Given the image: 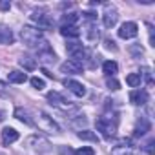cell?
<instances>
[{"label":"cell","mask_w":155,"mask_h":155,"mask_svg":"<svg viewBox=\"0 0 155 155\" xmlns=\"http://www.w3.org/2000/svg\"><path fill=\"white\" fill-rule=\"evenodd\" d=\"M20 38L28 48H37L38 44H44L46 40L42 38V29L31 28V26H24L20 31Z\"/></svg>","instance_id":"obj_1"},{"label":"cell","mask_w":155,"mask_h":155,"mask_svg":"<svg viewBox=\"0 0 155 155\" xmlns=\"http://www.w3.org/2000/svg\"><path fill=\"white\" fill-rule=\"evenodd\" d=\"M33 120H35V126H38L40 131H46V133H60V126L46 111H38Z\"/></svg>","instance_id":"obj_2"},{"label":"cell","mask_w":155,"mask_h":155,"mask_svg":"<svg viewBox=\"0 0 155 155\" xmlns=\"http://www.w3.org/2000/svg\"><path fill=\"white\" fill-rule=\"evenodd\" d=\"M66 51H68V55H69V60H73V62H77V64H84L88 51H86V48H84L81 42H77V40L68 42V44H66Z\"/></svg>","instance_id":"obj_3"},{"label":"cell","mask_w":155,"mask_h":155,"mask_svg":"<svg viewBox=\"0 0 155 155\" xmlns=\"http://www.w3.org/2000/svg\"><path fill=\"white\" fill-rule=\"evenodd\" d=\"M95 126H97V131H101V135L104 139H111L115 137V131H117V122L111 120L110 117H99L95 120Z\"/></svg>","instance_id":"obj_4"},{"label":"cell","mask_w":155,"mask_h":155,"mask_svg":"<svg viewBox=\"0 0 155 155\" xmlns=\"http://www.w3.org/2000/svg\"><path fill=\"white\" fill-rule=\"evenodd\" d=\"M48 101H49L55 108H58V110H62V111H77V106L71 104L69 101H66L58 91H49V93H48Z\"/></svg>","instance_id":"obj_5"},{"label":"cell","mask_w":155,"mask_h":155,"mask_svg":"<svg viewBox=\"0 0 155 155\" xmlns=\"http://www.w3.org/2000/svg\"><path fill=\"white\" fill-rule=\"evenodd\" d=\"M31 20H33L35 24H38V28H42V29H49V28L55 26L53 17L48 15L46 11H35V13L31 15Z\"/></svg>","instance_id":"obj_6"},{"label":"cell","mask_w":155,"mask_h":155,"mask_svg":"<svg viewBox=\"0 0 155 155\" xmlns=\"http://www.w3.org/2000/svg\"><path fill=\"white\" fill-rule=\"evenodd\" d=\"M28 146H29L31 150L38 151V153H44V151L49 150V142H48L44 137H38V135H31V137L28 139Z\"/></svg>","instance_id":"obj_7"},{"label":"cell","mask_w":155,"mask_h":155,"mask_svg":"<svg viewBox=\"0 0 155 155\" xmlns=\"http://www.w3.org/2000/svg\"><path fill=\"white\" fill-rule=\"evenodd\" d=\"M117 20H119L117 9H115L113 6H106V9H104V13H102V22H104V26H106V28H113V26L117 24Z\"/></svg>","instance_id":"obj_8"},{"label":"cell","mask_w":155,"mask_h":155,"mask_svg":"<svg viewBox=\"0 0 155 155\" xmlns=\"http://www.w3.org/2000/svg\"><path fill=\"white\" fill-rule=\"evenodd\" d=\"M137 33H139V26L135 22H124L120 26V29H119V37L120 38H126V40L137 37Z\"/></svg>","instance_id":"obj_9"},{"label":"cell","mask_w":155,"mask_h":155,"mask_svg":"<svg viewBox=\"0 0 155 155\" xmlns=\"http://www.w3.org/2000/svg\"><path fill=\"white\" fill-rule=\"evenodd\" d=\"M64 86H66L73 95H77V97H84V95H86V88H84V84H81L79 81L66 79V81H64Z\"/></svg>","instance_id":"obj_10"},{"label":"cell","mask_w":155,"mask_h":155,"mask_svg":"<svg viewBox=\"0 0 155 155\" xmlns=\"http://www.w3.org/2000/svg\"><path fill=\"white\" fill-rule=\"evenodd\" d=\"M130 102L135 106H144L148 102V93L144 90H133L130 93Z\"/></svg>","instance_id":"obj_11"},{"label":"cell","mask_w":155,"mask_h":155,"mask_svg":"<svg viewBox=\"0 0 155 155\" xmlns=\"http://www.w3.org/2000/svg\"><path fill=\"white\" fill-rule=\"evenodd\" d=\"M151 130V122L148 120V117H140L139 120H137V126H135V137H142V135H146L148 131Z\"/></svg>","instance_id":"obj_12"},{"label":"cell","mask_w":155,"mask_h":155,"mask_svg":"<svg viewBox=\"0 0 155 155\" xmlns=\"http://www.w3.org/2000/svg\"><path fill=\"white\" fill-rule=\"evenodd\" d=\"M60 71L62 73H68V75H79L82 71V64H77L73 60H68V62L60 64Z\"/></svg>","instance_id":"obj_13"},{"label":"cell","mask_w":155,"mask_h":155,"mask_svg":"<svg viewBox=\"0 0 155 155\" xmlns=\"http://www.w3.org/2000/svg\"><path fill=\"white\" fill-rule=\"evenodd\" d=\"M15 117H17L20 122L28 124V126H35V120L31 119V113H29V110H26V108H17V110H15Z\"/></svg>","instance_id":"obj_14"},{"label":"cell","mask_w":155,"mask_h":155,"mask_svg":"<svg viewBox=\"0 0 155 155\" xmlns=\"http://www.w3.org/2000/svg\"><path fill=\"white\" fill-rule=\"evenodd\" d=\"M2 140H4V144H13V142H17L18 140V131L15 130V128H4L2 130Z\"/></svg>","instance_id":"obj_15"},{"label":"cell","mask_w":155,"mask_h":155,"mask_svg":"<svg viewBox=\"0 0 155 155\" xmlns=\"http://www.w3.org/2000/svg\"><path fill=\"white\" fill-rule=\"evenodd\" d=\"M9 82H13V84H24L26 81H28V75L24 73V71H18V69H13V71H9Z\"/></svg>","instance_id":"obj_16"},{"label":"cell","mask_w":155,"mask_h":155,"mask_svg":"<svg viewBox=\"0 0 155 155\" xmlns=\"http://www.w3.org/2000/svg\"><path fill=\"white\" fill-rule=\"evenodd\" d=\"M60 35L62 37H69V38H77L81 35V29L77 26H62L60 28Z\"/></svg>","instance_id":"obj_17"},{"label":"cell","mask_w":155,"mask_h":155,"mask_svg":"<svg viewBox=\"0 0 155 155\" xmlns=\"http://www.w3.org/2000/svg\"><path fill=\"white\" fill-rule=\"evenodd\" d=\"M15 35L9 28H0V44H13Z\"/></svg>","instance_id":"obj_18"},{"label":"cell","mask_w":155,"mask_h":155,"mask_svg":"<svg viewBox=\"0 0 155 155\" xmlns=\"http://www.w3.org/2000/svg\"><path fill=\"white\" fill-rule=\"evenodd\" d=\"M102 71H104L108 77H115L117 71H119V66H117L115 60H106V62L102 64Z\"/></svg>","instance_id":"obj_19"},{"label":"cell","mask_w":155,"mask_h":155,"mask_svg":"<svg viewBox=\"0 0 155 155\" xmlns=\"http://www.w3.org/2000/svg\"><path fill=\"white\" fill-rule=\"evenodd\" d=\"M126 84H128L130 88H139V86L142 84V77H140V73H130V75L126 77Z\"/></svg>","instance_id":"obj_20"},{"label":"cell","mask_w":155,"mask_h":155,"mask_svg":"<svg viewBox=\"0 0 155 155\" xmlns=\"http://www.w3.org/2000/svg\"><path fill=\"white\" fill-rule=\"evenodd\" d=\"M20 66L24 68V69H28V71H33L35 68H37V60L35 58H31V57H28V55H24V57H20Z\"/></svg>","instance_id":"obj_21"},{"label":"cell","mask_w":155,"mask_h":155,"mask_svg":"<svg viewBox=\"0 0 155 155\" xmlns=\"http://www.w3.org/2000/svg\"><path fill=\"white\" fill-rule=\"evenodd\" d=\"M77 137L82 139V140H91V142H99V137L95 131H90V130H81L77 133Z\"/></svg>","instance_id":"obj_22"},{"label":"cell","mask_w":155,"mask_h":155,"mask_svg":"<svg viewBox=\"0 0 155 155\" xmlns=\"http://www.w3.org/2000/svg\"><path fill=\"white\" fill-rule=\"evenodd\" d=\"M38 58H40V62H44V64H51V62H55V60H57L55 53H53V51H49L48 48H46L44 51H40V53H38Z\"/></svg>","instance_id":"obj_23"},{"label":"cell","mask_w":155,"mask_h":155,"mask_svg":"<svg viewBox=\"0 0 155 155\" xmlns=\"http://www.w3.org/2000/svg\"><path fill=\"white\" fill-rule=\"evenodd\" d=\"M111 155H133V148L131 146H124V144H119L111 150Z\"/></svg>","instance_id":"obj_24"},{"label":"cell","mask_w":155,"mask_h":155,"mask_svg":"<svg viewBox=\"0 0 155 155\" xmlns=\"http://www.w3.org/2000/svg\"><path fill=\"white\" fill-rule=\"evenodd\" d=\"M77 20H79V15L77 13H66L62 17V26H75Z\"/></svg>","instance_id":"obj_25"},{"label":"cell","mask_w":155,"mask_h":155,"mask_svg":"<svg viewBox=\"0 0 155 155\" xmlns=\"http://www.w3.org/2000/svg\"><path fill=\"white\" fill-rule=\"evenodd\" d=\"M86 35H88V38H90V40L99 38V29L95 28V24H88V31H86Z\"/></svg>","instance_id":"obj_26"},{"label":"cell","mask_w":155,"mask_h":155,"mask_svg":"<svg viewBox=\"0 0 155 155\" xmlns=\"http://www.w3.org/2000/svg\"><path fill=\"white\" fill-rule=\"evenodd\" d=\"M106 86H108L110 90H113V91H117V90L120 88V84H119V81L115 79V77H108V79H106Z\"/></svg>","instance_id":"obj_27"},{"label":"cell","mask_w":155,"mask_h":155,"mask_svg":"<svg viewBox=\"0 0 155 155\" xmlns=\"http://www.w3.org/2000/svg\"><path fill=\"white\" fill-rule=\"evenodd\" d=\"M29 82H31V86H33L35 90H44V88H46L44 79H38V77H33V79H31Z\"/></svg>","instance_id":"obj_28"},{"label":"cell","mask_w":155,"mask_h":155,"mask_svg":"<svg viewBox=\"0 0 155 155\" xmlns=\"http://www.w3.org/2000/svg\"><path fill=\"white\" fill-rule=\"evenodd\" d=\"M75 155H95V150L90 148V146H82L81 150H77Z\"/></svg>","instance_id":"obj_29"},{"label":"cell","mask_w":155,"mask_h":155,"mask_svg":"<svg viewBox=\"0 0 155 155\" xmlns=\"http://www.w3.org/2000/svg\"><path fill=\"white\" fill-rule=\"evenodd\" d=\"M9 95V88L4 81H0V97H8Z\"/></svg>","instance_id":"obj_30"},{"label":"cell","mask_w":155,"mask_h":155,"mask_svg":"<svg viewBox=\"0 0 155 155\" xmlns=\"http://www.w3.org/2000/svg\"><path fill=\"white\" fill-rule=\"evenodd\" d=\"M140 77L148 81V84H151V69H150V68H144L142 73H140Z\"/></svg>","instance_id":"obj_31"},{"label":"cell","mask_w":155,"mask_h":155,"mask_svg":"<svg viewBox=\"0 0 155 155\" xmlns=\"http://www.w3.org/2000/svg\"><path fill=\"white\" fill-rule=\"evenodd\" d=\"M58 153H60V155H75V151H73L71 148H66V146H60V148H58Z\"/></svg>","instance_id":"obj_32"},{"label":"cell","mask_w":155,"mask_h":155,"mask_svg":"<svg viewBox=\"0 0 155 155\" xmlns=\"http://www.w3.org/2000/svg\"><path fill=\"white\" fill-rule=\"evenodd\" d=\"M104 46H106V49L117 51V46H115V42H113V40H110V38H106V40H104Z\"/></svg>","instance_id":"obj_33"},{"label":"cell","mask_w":155,"mask_h":155,"mask_svg":"<svg viewBox=\"0 0 155 155\" xmlns=\"http://www.w3.org/2000/svg\"><path fill=\"white\" fill-rule=\"evenodd\" d=\"M153 144H155V140H153V139H151V140H148V144H146V148H144L148 155H153Z\"/></svg>","instance_id":"obj_34"},{"label":"cell","mask_w":155,"mask_h":155,"mask_svg":"<svg viewBox=\"0 0 155 155\" xmlns=\"http://www.w3.org/2000/svg\"><path fill=\"white\" fill-rule=\"evenodd\" d=\"M42 73H46V77H48V79H53V73H49V71H48L46 68L42 69Z\"/></svg>","instance_id":"obj_35"},{"label":"cell","mask_w":155,"mask_h":155,"mask_svg":"<svg viewBox=\"0 0 155 155\" xmlns=\"http://www.w3.org/2000/svg\"><path fill=\"white\" fill-rule=\"evenodd\" d=\"M4 120V115H2V111H0V122H2Z\"/></svg>","instance_id":"obj_36"}]
</instances>
